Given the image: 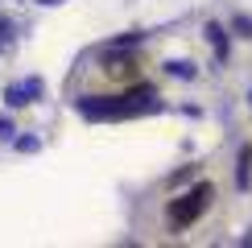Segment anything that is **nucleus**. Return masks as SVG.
Returning a JSON list of instances; mask_svg holds the SVG:
<instances>
[{
	"label": "nucleus",
	"mask_w": 252,
	"mask_h": 248,
	"mask_svg": "<svg viewBox=\"0 0 252 248\" xmlns=\"http://www.w3.org/2000/svg\"><path fill=\"white\" fill-rule=\"evenodd\" d=\"M215 199V186L211 182H198L194 190H186V194H178V199H170V207H165V219H170L174 232H182V227H190L198 215L211 207Z\"/></svg>",
	"instance_id": "nucleus-1"
},
{
	"label": "nucleus",
	"mask_w": 252,
	"mask_h": 248,
	"mask_svg": "<svg viewBox=\"0 0 252 248\" xmlns=\"http://www.w3.org/2000/svg\"><path fill=\"white\" fill-rule=\"evenodd\" d=\"M103 75L132 83V79H136V58H132V54H120V46L108 50V54H103Z\"/></svg>",
	"instance_id": "nucleus-2"
},
{
	"label": "nucleus",
	"mask_w": 252,
	"mask_h": 248,
	"mask_svg": "<svg viewBox=\"0 0 252 248\" xmlns=\"http://www.w3.org/2000/svg\"><path fill=\"white\" fill-rule=\"evenodd\" d=\"M207 37H211L215 54H219V58H227V29H223V25H215V21H211V25H207Z\"/></svg>",
	"instance_id": "nucleus-3"
},
{
	"label": "nucleus",
	"mask_w": 252,
	"mask_h": 248,
	"mask_svg": "<svg viewBox=\"0 0 252 248\" xmlns=\"http://www.w3.org/2000/svg\"><path fill=\"white\" fill-rule=\"evenodd\" d=\"M236 182H240V186H248V182H252V149H248V145L240 149V170H236Z\"/></svg>",
	"instance_id": "nucleus-4"
},
{
	"label": "nucleus",
	"mask_w": 252,
	"mask_h": 248,
	"mask_svg": "<svg viewBox=\"0 0 252 248\" xmlns=\"http://www.w3.org/2000/svg\"><path fill=\"white\" fill-rule=\"evenodd\" d=\"M33 83H29V87H8V108H21V103H29V95H33Z\"/></svg>",
	"instance_id": "nucleus-5"
},
{
	"label": "nucleus",
	"mask_w": 252,
	"mask_h": 248,
	"mask_svg": "<svg viewBox=\"0 0 252 248\" xmlns=\"http://www.w3.org/2000/svg\"><path fill=\"white\" fill-rule=\"evenodd\" d=\"M170 70H174L178 79H194V66H190V62H170Z\"/></svg>",
	"instance_id": "nucleus-6"
},
{
	"label": "nucleus",
	"mask_w": 252,
	"mask_h": 248,
	"mask_svg": "<svg viewBox=\"0 0 252 248\" xmlns=\"http://www.w3.org/2000/svg\"><path fill=\"white\" fill-rule=\"evenodd\" d=\"M236 29H240L244 37H252V21H248V17H236Z\"/></svg>",
	"instance_id": "nucleus-7"
},
{
	"label": "nucleus",
	"mask_w": 252,
	"mask_h": 248,
	"mask_svg": "<svg viewBox=\"0 0 252 248\" xmlns=\"http://www.w3.org/2000/svg\"><path fill=\"white\" fill-rule=\"evenodd\" d=\"M13 132H17L13 124H8V120H0V137H13Z\"/></svg>",
	"instance_id": "nucleus-8"
}]
</instances>
